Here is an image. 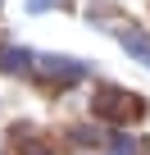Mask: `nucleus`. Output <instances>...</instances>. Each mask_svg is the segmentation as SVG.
Returning <instances> with one entry per match:
<instances>
[{
    "instance_id": "1",
    "label": "nucleus",
    "mask_w": 150,
    "mask_h": 155,
    "mask_svg": "<svg viewBox=\"0 0 150 155\" xmlns=\"http://www.w3.org/2000/svg\"><path fill=\"white\" fill-rule=\"evenodd\" d=\"M127 55H136V59H145V64H150V37L132 32V37H127Z\"/></svg>"
},
{
    "instance_id": "2",
    "label": "nucleus",
    "mask_w": 150,
    "mask_h": 155,
    "mask_svg": "<svg viewBox=\"0 0 150 155\" xmlns=\"http://www.w3.org/2000/svg\"><path fill=\"white\" fill-rule=\"evenodd\" d=\"M0 64H5V68H23V64H32V55H27V50H5Z\"/></svg>"
}]
</instances>
